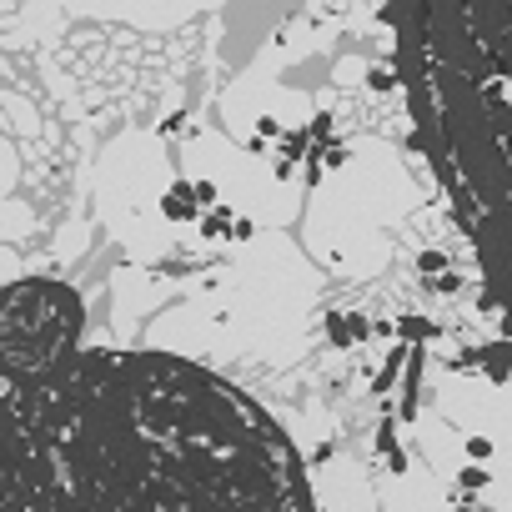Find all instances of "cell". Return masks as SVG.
Returning <instances> with one entry per match:
<instances>
[{
    "label": "cell",
    "mask_w": 512,
    "mask_h": 512,
    "mask_svg": "<svg viewBox=\"0 0 512 512\" xmlns=\"http://www.w3.org/2000/svg\"><path fill=\"white\" fill-rule=\"evenodd\" d=\"M417 267H422L427 277H442V267H447V256H442V251H422V256H417Z\"/></svg>",
    "instance_id": "3"
},
{
    "label": "cell",
    "mask_w": 512,
    "mask_h": 512,
    "mask_svg": "<svg viewBox=\"0 0 512 512\" xmlns=\"http://www.w3.org/2000/svg\"><path fill=\"white\" fill-rule=\"evenodd\" d=\"M402 332H407V337H427L432 327H427V322H417V317H407V322H402Z\"/></svg>",
    "instance_id": "7"
},
{
    "label": "cell",
    "mask_w": 512,
    "mask_h": 512,
    "mask_svg": "<svg viewBox=\"0 0 512 512\" xmlns=\"http://www.w3.org/2000/svg\"><path fill=\"white\" fill-rule=\"evenodd\" d=\"M81 297L61 282H16L0 302V357L6 377H36L66 367L81 347Z\"/></svg>",
    "instance_id": "2"
},
{
    "label": "cell",
    "mask_w": 512,
    "mask_h": 512,
    "mask_svg": "<svg viewBox=\"0 0 512 512\" xmlns=\"http://www.w3.org/2000/svg\"><path fill=\"white\" fill-rule=\"evenodd\" d=\"M397 367H402V347H397V352L387 357V367H382V377H377V392H387V387H392V377H397Z\"/></svg>",
    "instance_id": "4"
},
{
    "label": "cell",
    "mask_w": 512,
    "mask_h": 512,
    "mask_svg": "<svg viewBox=\"0 0 512 512\" xmlns=\"http://www.w3.org/2000/svg\"><path fill=\"white\" fill-rule=\"evenodd\" d=\"M487 452H492L487 437H472V442H467V457H487Z\"/></svg>",
    "instance_id": "8"
},
{
    "label": "cell",
    "mask_w": 512,
    "mask_h": 512,
    "mask_svg": "<svg viewBox=\"0 0 512 512\" xmlns=\"http://www.w3.org/2000/svg\"><path fill=\"white\" fill-rule=\"evenodd\" d=\"M6 512H312L287 432L166 352L6 377Z\"/></svg>",
    "instance_id": "1"
},
{
    "label": "cell",
    "mask_w": 512,
    "mask_h": 512,
    "mask_svg": "<svg viewBox=\"0 0 512 512\" xmlns=\"http://www.w3.org/2000/svg\"><path fill=\"white\" fill-rule=\"evenodd\" d=\"M367 81H372V91H392V81H397V76H387V71H372Z\"/></svg>",
    "instance_id": "6"
},
{
    "label": "cell",
    "mask_w": 512,
    "mask_h": 512,
    "mask_svg": "<svg viewBox=\"0 0 512 512\" xmlns=\"http://www.w3.org/2000/svg\"><path fill=\"white\" fill-rule=\"evenodd\" d=\"M482 482H487L482 467H462V487H482Z\"/></svg>",
    "instance_id": "5"
}]
</instances>
